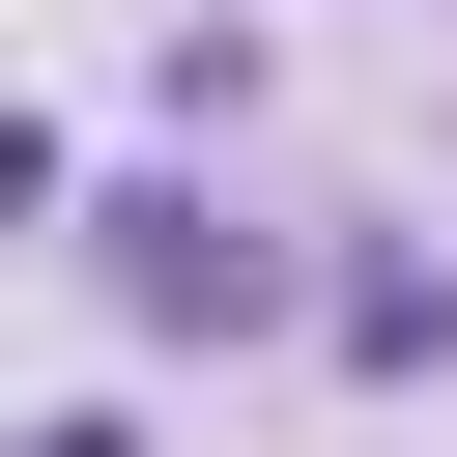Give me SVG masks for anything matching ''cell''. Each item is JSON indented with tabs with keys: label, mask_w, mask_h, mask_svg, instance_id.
Wrapping results in <instances>:
<instances>
[{
	"label": "cell",
	"mask_w": 457,
	"mask_h": 457,
	"mask_svg": "<svg viewBox=\"0 0 457 457\" xmlns=\"http://www.w3.org/2000/svg\"><path fill=\"white\" fill-rule=\"evenodd\" d=\"M86 257H114V314H143V343H228V314H257V228H228V200H114Z\"/></svg>",
	"instance_id": "1"
},
{
	"label": "cell",
	"mask_w": 457,
	"mask_h": 457,
	"mask_svg": "<svg viewBox=\"0 0 457 457\" xmlns=\"http://www.w3.org/2000/svg\"><path fill=\"white\" fill-rule=\"evenodd\" d=\"M0 228H57V114H0Z\"/></svg>",
	"instance_id": "2"
},
{
	"label": "cell",
	"mask_w": 457,
	"mask_h": 457,
	"mask_svg": "<svg viewBox=\"0 0 457 457\" xmlns=\"http://www.w3.org/2000/svg\"><path fill=\"white\" fill-rule=\"evenodd\" d=\"M0 457H143V428H114V400H57V428H0Z\"/></svg>",
	"instance_id": "3"
}]
</instances>
